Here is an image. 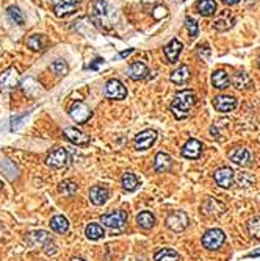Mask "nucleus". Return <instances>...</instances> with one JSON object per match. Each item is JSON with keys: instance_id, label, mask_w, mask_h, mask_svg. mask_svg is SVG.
Listing matches in <instances>:
<instances>
[{"instance_id": "nucleus-13", "label": "nucleus", "mask_w": 260, "mask_h": 261, "mask_svg": "<svg viewBox=\"0 0 260 261\" xmlns=\"http://www.w3.org/2000/svg\"><path fill=\"white\" fill-rule=\"evenodd\" d=\"M202 149H204V146L201 141L190 139V141H187V144L182 147V155L188 160H198L202 153Z\"/></svg>"}, {"instance_id": "nucleus-36", "label": "nucleus", "mask_w": 260, "mask_h": 261, "mask_svg": "<svg viewBox=\"0 0 260 261\" xmlns=\"http://www.w3.org/2000/svg\"><path fill=\"white\" fill-rule=\"evenodd\" d=\"M248 231L254 239H260V216H255L249 220Z\"/></svg>"}, {"instance_id": "nucleus-7", "label": "nucleus", "mask_w": 260, "mask_h": 261, "mask_svg": "<svg viewBox=\"0 0 260 261\" xmlns=\"http://www.w3.org/2000/svg\"><path fill=\"white\" fill-rule=\"evenodd\" d=\"M68 160H69V155L68 152L64 150V149H55V150H52L49 155H47V158H46V164L52 169H61L68 164Z\"/></svg>"}, {"instance_id": "nucleus-12", "label": "nucleus", "mask_w": 260, "mask_h": 261, "mask_svg": "<svg viewBox=\"0 0 260 261\" xmlns=\"http://www.w3.org/2000/svg\"><path fill=\"white\" fill-rule=\"evenodd\" d=\"M105 96L110 99L122 100L127 97V89L119 80H110L105 86Z\"/></svg>"}, {"instance_id": "nucleus-35", "label": "nucleus", "mask_w": 260, "mask_h": 261, "mask_svg": "<svg viewBox=\"0 0 260 261\" xmlns=\"http://www.w3.org/2000/svg\"><path fill=\"white\" fill-rule=\"evenodd\" d=\"M58 191L64 195H74L77 192V185L72 180H64L58 185Z\"/></svg>"}, {"instance_id": "nucleus-20", "label": "nucleus", "mask_w": 260, "mask_h": 261, "mask_svg": "<svg viewBox=\"0 0 260 261\" xmlns=\"http://www.w3.org/2000/svg\"><path fill=\"white\" fill-rule=\"evenodd\" d=\"M50 239H52L50 233L46 231V230H35V231H30L27 234V242L32 244V245H38V244L44 245Z\"/></svg>"}, {"instance_id": "nucleus-44", "label": "nucleus", "mask_w": 260, "mask_h": 261, "mask_svg": "<svg viewBox=\"0 0 260 261\" xmlns=\"http://www.w3.org/2000/svg\"><path fill=\"white\" fill-rule=\"evenodd\" d=\"M223 2H224V5L230 7V5H237V4H240L241 0H223Z\"/></svg>"}, {"instance_id": "nucleus-18", "label": "nucleus", "mask_w": 260, "mask_h": 261, "mask_svg": "<svg viewBox=\"0 0 260 261\" xmlns=\"http://www.w3.org/2000/svg\"><path fill=\"white\" fill-rule=\"evenodd\" d=\"M108 189L107 188H102V186H93L89 189V200L93 205L100 206L107 202L108 199Z\"/></svg>"}, {"instance_id": "nucleus-19", "label": "nucleus", "mask_w": 260, "mask_h": 261, "mask_svg": "<svg viewBox=\"0 0 260 261\" xmlns=\"http://www.w3.org/2000/svg\"><path fill=\"white\" fill-rule=\"evenodd\" d=\"M184 49L179 39H173V41L165 47V55L168 58V63H176L180 57V52Z\"/></svg>"}, {"instance_id": "nucleus-48", "label": "nucleus", "mask_w": 260, "mask_h": 261, "mask_svg": "<svg viewBox=\"0 0 260 261\" xmlns=\"http://www.w3.org/2000/svg\"><path fill=\"white\" fill-rule=\"evenodd\" d=\"M72 261H85L83 258H72Z\"/></svg>"}, {"instance_id": "nucleus-3", "label": "nucleus", "mask_w": 260, "mask_h": 261, "mask_svg": "<svg viewBox=\"0 0 260 261\" xmlns=\"http://www.w3.org/2000/svg\"><path fill=\"white\" fill-rule=\"evenodd\" d=\"M226 241V234L223 230L219 228H212V230H207L202 236V245L205 247L207 250H216L219 249L221 245L224 244Z\"/></svg>"}, {"instance_id": "nucleus-10", "label": "nucleus", "mask_w": 260, "mask_h": 261, "mask_svg": "<svg viewBox=\"0 0 260 261\" xmlns=\"http://www.w3.org/2000/svg\"><path fill=\"white\" fill-rule=\"evenodd\" d=\"M215 181L221 188H230L233 185V181H235V174H233V171L227 166L219 167L215 172Z\"/></svg>"}, {"instance_id": "nucleus-6", "label": "nucleus", "mask_w": 260, "mask_h": 261, "mask_svg": "<svg viewBox=\"0 0 260 261\" xmlns=\"http://www.w3.org/2000/svg\"><path fill=\"white\" fill-rule=\"evenodd\" d=\"M155 141H157V132L155 130H143L141 133L135 136L134 146L137 150H148L155 144Z\"/></svg>"}, {"instance_id": "nucleus-39", "label": "nucleus", "mask_w": 260, "mask_h": 261, "mask_svg": "<svg viewBox=\"0 0 260 261\" xmlns=\"http://www.w3.org/2000/svg\"><path fill=\"white\" fill-rule=\"evenodd\" d=\"M185 25H187V30H188V33H190V36L191 38H196L198 36V24H196V21L194 19H191V18H187L185 19Z\"/></svg>"}, {"instance_id": "nucleus-49", "label": "nucleus", "mask_w": 260, "mask_h": 261, "mask_svg": "<svg viewBox=\"0 0 260 261\" xmlns=\"http://www.w3.org/2000/svg\"><path fill=\"white\" fill-rule=\"evenodd\" d=\"M258 68H260V60H258Z\"/></svg>"}, {"instance_id": "nucleus-16", "label": "nucleus", "mask_w": 260, "mask_h": 261, "mask_svg": "<svg viewBox=\"0 0 260 261\" xmlns=\"http://www.w3.org/2000/svg\"><path fill=\"white\" fill-rule=\"evenodd\" d=\"M173 166V158L168 153L165 152H159L155 155V160H154V169L157 172L163 174V172H168Z\"/></svg>"}, {"instance_id": "nucleus-30", "label": "nucleus", "mask_w": 260, "mask_h": 261, "mask_svg": "<svg viewBox=\"0 0 260 261\" xmlns=\"http://www.w3.org/2000/svg\"><path fill=\"white\" fill-rule=\"evenodd\" d=\"M180 256L173 249H160L154 255V261H179Z\"/></svg>"}, {"instance_id": "nucleus-21", "label": "nucleus", "mask_w": 260, "mask_h": 261, "mask_svg": "<svg viewBox=\"0 0 260 261\" xmlns=\"http://www.w3.org/2000/svg\"><path fill=\"white\" fill-rule=\"evenodd\" d=\"M232 83L238 91H246V89H251L254 86L252 78L249 77V74H246V72H238L235 77H233Z\"/></svg>"}, {"instance_id": "nucleus-45", "label": "nucleus", "mask_w": 260, "mask_h": 261, "mask_svg": "<svg viewBox=\"0 0 260 261\" xmlns=\"http://www.w3.org/2000/svg\"><path fill=\"white\" fill-rule=\"evenodd\" d=\"M100 63H103V60L97 58L93 64H89V69H96V68H97V64H100Z\"/></svg>"}, {"instance_id": "nucleus-22", "label": "nucleus", "mask_w": 260, "mask_h": 261, "mask_svg": "<svg viewBox=\"0 0 260 261\" xmlns=\"http://www.w3.org/2000/svg\"><path fill=\"white\" fill-rule=\"evenodd\" d=\"M212 85L216 89H227L230 85V78L227 75V72L224 71H215L212 74Z\"/></svg>"}, {"instance_id": "nucleus-14", "label": "nucleus", "mask_w": 260, "mask_h": 261, "mask_svg": "<svg viewBox=\"0 0 260 261\" xmlns=\"http://www.w3.org/2000/svg\"><path fill=\"white\" fill-rule=\"evenodd\" d=\"M63 136L75 146H86L89 142V136H86L83 132H80V130L75 128V127H69V128L64 130Z\"/></svg>"}, {"instance_id": "nucleus-31", "label": "nucleus", "mask_w": 260, "mask_h": 261, "mask_svg": "<svg viewBox=\"0 0 260 261\" xmlns=\"http://www.w3.org/2000/svg\"><path fill=\"white\" fill-rule=\"evenodd\" d=\"M77 11V5L75 4H61V5H55L54 13L57 18H66L69 15H74Z\"/></svg>"}, {"instance_id": "nucleus-34", "label": "nucleus", "mask_w": 260, "mask_h": 261, "mask_svg": "<svg viewBox=\"0 0 260 261\" xmlns=\"http://www.w3.org/2000/svg\"><path fill=\"white\" fill-rule=\"evenodd\" d=\"M216 206H223V203H219L218 200H215V199H207L205 200V203L202 205V208L201 210L204 211V214H207V216H216Z\"/></svg>"}, {"instance_id": "nucleus-1", "label": "nucleus", "mask_w": 260, "mask_h": 261, "mask_svg": "<svg viewBox=\"0 0 260 261\" xmlns=\"http://www.w3.org/2000/svg\"><path fill=\"white\" fill-rule=\"evenodd\" d=\"M194 103H196V94H194V91L184 89V91H179L174 96L170 108L176 119H185L190 114L191 108L194 107Z\"/></svg>"}, {"instance_id": "nucleus-9", "label": "nucleus", "mask_w": 260, "mask_h": 261, "mask_svg": "<svg viewBox=\"0 0 260 261\" xmlns=\"http://www.w3.org/2000/svg\"><path fill=\"white\" fill-rule=\"evenodd\" d=\"M69 114L77 124H85L91 117V110L85 105L83 102H74L69 110Z\"/></svg>"}, {"instance_id": "nucleus-47", "label": "nucleus", "mask_w": 260, "mask_h": 261, "mask_svg": "<svg viewBox=\"0 0 260 261\" xmlns=\"http://www.w3.org/2000/svg\"><path fill=\"white\" fill-rule=\"evenodd\" d=\"M248 258H251V256H260V250H255V252H251V253H248L246 255Z\"/></svg>"}, {"instance_id": "nucleus-15", "label": "nucleus", "mask_w": 260, "mask_h": 261, "mask_svg": "<svg viewBox=\"0 0 260 261\" xmlns=\"http://www.w3.org/2000/svg\"><path fill=\"white\" fill-rule=\"evenodd\" d=\"M230 161L238 164L240 167H246L252 163V155L248 149L240 147V149H235L233 152H230Z\"/></svg>"}, {"instance_id": "nucleus-37", "label": "nucleus", "mask_w": 260, "mask_h": 261, "mask_svg": "<svg viewBox=\"0 0 260 261\" xmlns=\"http://www.w3.org/2000/svg\"><path fill=\"white\" fill-rule=\"evenodd\" d=\"M50 69L54 71V74L57 75H66L68 74V64L64 63L63 60H57L50 64Z\"/></svg>"}, {"instance_id": "nucleus-23", "label": "nucleus", "mask_w": 260, "mask_h": 261, "mask_svg": "<svg viewBox=\"0 0 260 261\" xmlns=\"http://www.w3.org/2000/svg\"><path fill=\"white\" fill-rule=\"evenodd\" d=\"M190 77H191V71L188 66H180L177 68L173 74H171V82L176 83V85H184L190 80Z\"/></svg>"}, {"instance_id": "nucleus-41", "label": "nucleus", "mask_w": 260, "mask_h": 261, "mask_svg": "<svg viewBox=\"0 0 260 261\" xmlns=\"http://www.w3.org/2000/svg\"><path fill=\"white\" fill-rule=\"evenodd\" d=\"M238 183L241 186H251L254 183V178L248 174H241V178H238Z\"/></svg>"}, {"instance_id": "nucleus-38", "label": "nucleus", "mask_w": 260, "mask_h": 261, "mask_svg": "<svg viewBox=\"0 0 260 261\" xmlns=\"http://www.w3.org/2000/svg\"><path fill=\"white\" fill-rule=\"evenodd\" d=\"M8 15H10V18L13 21H15V24L24 25V15H22V11L18 7H10L8 8Z\"/></svg>"}, {"instance_id": "nucleus-2", "label": "nucleus", "mask_w": 260, "mask_h": 261, "mask_svg": "<svg viewBox=\"0 0 260 261\" xmlns=\"http://www.w3.org/2000/svg\"><path fill=\"white\" fill-rule=\"evenodd\" d=\"M93 21L99 27H110L114 18V10L108 5L105 0H94L93 2Z\"/></svg>"}, {"instance_id": "nucleus-28", "label": "nucleus", "mask_w": 260, "mask_h": 261, "mask_svg": "<svg viewBox=\"0 0 260 261\" xmlns=\"http://www.w3.org/2000/svg\"><path fill=\"white\" fill-rule=\"evenodd\" d=\"M137 224L145 228V230H151L154 225H155V216L151 213V211H141L138 216H137Z\"/></svg>"}, {"instance_id": "nucleus-11", "label": "nucleus", "mask_w": 260, "mask_h": 261, "mask_svg": "<svg viewBox=\"0 0 260 261\" xmlns=\"http://www.w3.org/2000/svg\"><path fill=\"white\" fill-rule=\"evenodd\" d=\"M213 107L219 113H230L237 108V99L232 96H218L213 99Z\"/></svg>"}, {"instance_id": "nucleus-27", "label": "nucleus", "mask_w": 260, "mask_h": 261, "mask_svg": "<svg viewBox=\"0 0 260 261\" xmlns=\"http://www.w3.org/2000/svg\"><path fill=\"white\" fill-rule=\"evenodd\" d=\"M233 22H235L233 16L229 15V13H224L223 16H219V18L213 22V27H215L218 32H226V30H229V29L232 27Z\"/></svg>"}, {"instance_id": "nucleus-25", "label": "nucleus", "mask_w": 260, "mask_h": 261, "mask_svg": "<svg viewBox=\"0 0 260 261\" xmlns=\"http://www.w3.org/2000/svg\"><path fill=\"white\" fill-rule=\"evenodd\" d=\"M216 8L218 5L215 0H201V2L196 4V10L202 16H213L216 13Z\"/></svg>"}, {"instance_id": "nucleus-8", "label": "nucleus", "mask_w": 260, "mask_h": 261, "mask_svg": "<svg viewBox=\"0 0 260 261\" xmlns=\"http://www.w3.org/2000/svg\"><path fill=\"white\" fill-rule=\"evenodd\" d=\"M19 85V72L16 68H10L0 74V89L13 91Z\"/></svg>"}, {"instance_id": "nucleus-4", "label": "nucleus", "mask_w": 260, "mask_h": 261, "mask_svg": "<svg viewBox=\"0 0 260 261\" xmlns=\"http://www.w3.org/2000/svg\"><path fill=\"white\" fill-rule=\"evenodd\" d=\"M100 222L111 228V230H122L127 224V213L122 210H116L111 213H107L100 217Z\"/></svg>"}, {"instance_id": "nucleus-5", "label": "nucleus", "mask_w": 260, "mask_h": 261, "mask_svg": "<svg viewBox=\"0 0 260 261\" xmlns=\"http://www.w3.org/2000/svg\"><path fill=\"white\" fill-rule=\"evenodd\" d=\"M165 224L166 227L176 231V233H180V231H184L188 224H190V217L185 211H173L170 216L166 217L165 220Z\"/></svg>"}, {"instance_id": "nucleus-29", "label": "nucleus", "mask_w": 260, "mask_h": 261, "mask_svg": "<svg viewBox=\"0 0 260 261\" xmlns=\"http://www.w3.org/2000/svg\"><path fill=\"white\" fill-rule=\"evenodd\" d=\"M138 178H137V175L135 174H132V172H127V174H124L122 175V178H121V185H122V188H124V191H127V192H132V191H135L137 188H138Z\"/></svg>"}, {"instance_id": "nucleus-33", "label": "nucleus", "mask_w": 260, "mask_h": 261, "mask_svg": "<svg viewBox=\"0 0 260 261\" xmlns=\"http://www.w3.org/2000/svg\"><path fill=\"white\" fill-rule=\"evenodd\" d=\"M47 41H46V38L43 35H33L29 38V41H27V46L32 49V50H36V52H40V50H44Z\"/></svg>"}, {"instance_id": "nucleus-42", "label": "nucleus", "mask_w": 260, "mask_h": 261, "mask_svg": "<svg viewBox=\"0 0 260 261\" xmlns=\"http://www.w3.org/2000/svg\"><path fill=\"white\" fill-rule=\"evenodd\" d=\"M168 15V10L165 8V7H157L155 8V11H152V16L155 18V19H162V18H165Z\"/></svg>"}, {"instance_id": "nucleus-24", "label": "nucleus", "mask_w": 260, "mask_h": 261, "mask_svg": "<svg viewBox=\"0 0 260 261\" xmlns=\"http://www.w3.org/2000/svg\"><path fill=\"white\" fill-rule=\"evenodd\" d=\"M85 234H86V238L91 239V241H97L100 238L105 236V230H103V227L97 222H91L86 225L85 228Z\"/></svg>"}, {"instance_id": "nucleus-32", "label": "nucleus", "mask_w": 260, "mask_h": 261, "mask_svg": "<svg viewBox=\"0 0 260 261\" xmlns=\"http://www.w3.org/2000/svg\"><path fill=\"white\" fill-rule=\"evenodd\" d=\"M0 169H2V172L10 178V180H15L19 177V171L18 167L15 166V163H11L10 160H4L0 163Z\"/></svg>"}, {"instance_id": "nucleus-43", "label": "nucleus", "mask_w": 260, "mask_h": 261, "mask_svg": "<svg viewBox=\"0 0 260 261\" xmlns=\"http://www.w3.org/2000/svg\"><path fill=\"white\" fill-rule=\"evenodd\" d=\"M52 2H54L55 5H61V4H79L80 0H52Z\"/></svg>"}, {"instance_id": "nucleus-17", "label": "nucleus", "mask_w": 260, "mask_h": 261, "mask_svg": "<svg viewBox=\"0 0 260 261\" xmlns=\"http://www.w3.org/2000/svg\"><path fill=\"white\" fill-rule=\"evenodd\" d=\"M148 74H149V69H148V66L145 63H141V61H137V63H134L132 66L128 68V71H127V75L132 78L134 82H140V80H143V78H146L148 77Z\"/></svg>"}, {"instance_id": "nucleus-46", "label": "nucleus", "mask_w": 260, "mask_h": 261, "mask_svg": "<svg viewBox=\"0 0 260 261\" xmlns=\"http://www.w3.org/2000/svg\"><path fill=\"white\" fill-rule=\"evenodd\" d=\"M134 52V49H128V50H124V52H121V57L124 58V57H127V55H130Z\"/></svg>"}, {"instance_id": "nucleus-26", "label": "nucleus", "mask_w": 260, "mask_h": 261, "mask_svg": "<svg viewBox=\"0 0 260 261\" xmlns=\"http://www.w3.org/2000/svg\"><path fill=\"white\" fill-rule=\"evenodd\" d=\"M50 228L57 233H66L69 230V220L64 216H54L50 219Z\"/></svg>"}, {"instance_id": "nucleus-40", "label": "nucleus", "mask_w": 260, "mask_h": 261, "mask_svg": "<svg viewBox=\"0 0 260 261\" xmlns=\"http://www.w3.org/2000/svg\"><path fill=\"white\" fill-rule=\"evenodd\" d=\"M43 247H44V253H46V255H49V256H52V255H57V252H58V247H57V244H55L54 241H52V239H50V241H47V242H46Z\"/></svg>"}]
</instances>
